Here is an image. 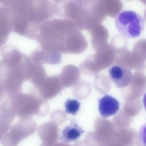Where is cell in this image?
Instances as JSON below:
<instances>
[{
  "label": "cell",
  "mask_w": 146,
  "mask_h": 146,
  "mask_svg": "<svg viewBox=\"0 0 146 146\" xmlns=\"http://www.w3.org/2000/svg\"><path fill=\"white\" fill-rule=\"evenodd\" d=\"M144 18L132 10L121 11L115 19V27L117 31L128 38L139 36L144 30Z\"/></svg>",
  "instance_id": "cell-1"
},
{
  "label": "cell",
  "mask_w": 146,
  "mask_h": 146,
  "mask_svg": "<svg viewBox=\"0 0 146 146\" xmlns=\"http://www.w3.org/2000/svg\"><path fill=\"white\" fill-rule=\"evenodd\" d=\"M108 76L118 88L127 87L131 83L132 72L127 67L114 65L108 70Z\"/></svg>",
  "instance_id": "cell-2"
},
{
  "label": "cell",
  "mask_w": 146,
  "mask_h": 146,
  "mask_svg": "<svg viewBox=\"0 0 146 146\" xmlns=\"http://www.w3.org/2000/svg\"><path fill=\"white\" fill-rule=\"evenodd\" d=\"M119 108V102L111 95H105L99 100V112L103 117H108L115 115Z\"/></svg>",
  "instance_id": "cell-3"
},
{
  "label": "cell",
  "mask_w": 146,
  "mask_h": 146,
  "mask_svg": "<svg viewBox=\"0 0 146 146\" xmlns=\"http://www.w3.org/2000/svg\"><path fill=\"white\" fill-rule=\"evenodd\" d=\"M84 132V130L77 121L74 119H72L70 124L65 127L61 131L59 140L65 144L76 141Z\"/></svg>",
  "instance_id": "cell-4"
},
{
  "label": "cell",
  "mask_w": 146,
  "mask_h": 146,
  "mask_svg": "<svg viewBox=\"0 0 146 146\" xmlns=\"http://www.w3.org/2000/svg\"><path fill=\"white\" fill-rule=\"evenodd\" d=\"M80 103L76 99H68L64 103V109L66 113L75 115L79 111Z\"/></svg>",
  "instance_id": "cell-5"
},
{
  "label": "cell",
  "mask_w": 146,
  "mask_h": 146,
  "mask_svg": "<svg viewBox=\"0 0 146 146\" xmlns=\"http://www.w3.org/2000/svg\"><path fill=\"white\" fill-rule=\"evenodd\" d=\"M138 138L142 146H146V123L141 127L138 133Z\"/></svg>",
  "instance_id": "cell-6"
},
{
  "label": "cell",
  "mask_w": 146,
  "mask_h": 146,
  "mask_svg": "<svg viewBox=\"0 0 146 146\" xmlns=\"http://www.w3.org/2000/svg\"><path fill=\"white\" fill-rule=\"evenodd\" d=\"M143 105L144 107V108L146 111V93L144 94V96H143Z\"/></svg>",
  "instance_id": "cell-7"
}]
</instances>
